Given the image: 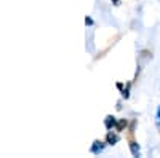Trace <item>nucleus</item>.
<instances>
[{"label":"nucleus","mask_w":160,"mask_h":158,"mask_svg":"<svg viewBox=\"0 0 160 158\" xmlns=\"http://www.w3.org/2000/svg\"><path fill=\"white\" fill-rule=\"evenodd\" d=\"M128 146H130V152H131L133 156H141V149H139V144H138V142L130 141Z\"/></svg>","instance_id":"20e7f679"},{"label":"nucleus","mask_w":160,"mask_h":158,"mask_svg":"<svg viewBox=\"0 0 160 158\" xmlns=\"http://www.w3.org/2000/svg\"><path fill=\"white\" fill-rule=\"evenodd\" d=\"M112 2H114V5H117V7L120 5V0H112Z\"/></svg>","instance_id":"9d476101"},{"label":"nucleus","mask_w":160,"mask_h":158,"mask_svg":"<svg viewBox=\"0 0 160 158\" xmlns=\"http://www.w3.org/2000/svg\"><path fill=\"white\" fill-rule=\"evenodd\" d=\"M117 89H120V91H123V83H117Z\"/></svg>","instance_id":"1a4fd4ad"},{"label":"nucleus","mask_w":160,"mask_h":158,"mask_svg":"<svg viewBox=\"0 0 160 158\" xmlns=\"http://www.w3.org/2000/svg\"><path fill=\"white\" fill-rule=\"evenodd\" d=\"M122 96H123L125 99H128V98H130V85H127V88L122 91Z\"/></svg>","instance_id":"423d86ee"},{"label":"nucleus","mask_w":160,"mask_h":158,"mask_svg":"<svg viewBox=\"0 0 160 158\" xmlns=\"http://www.w3.org/2000/svg\"><path fill=\"white\" fill-rule=\"evenodd\" d=\"M127 126H128V122L125 120V118H122V120H118V122H117V126H115L117 133H122V131H125V129H127Z\"/></svg>","instance_id":"39448f33"},{"label":"nucleus","mask_w":160,"mask_h":158,"mask_svg":"<svg viewBox=\"0 0 160 158\" xmlns=\"http://www.w3.org/2000/svg\"><path fill=\"white\" fill-rule=\"evenodd\" d=\"M104 147H106V144L102 142V141H95L93 142V146H91V149H90V152L93 153V155H99L102 150H104Z\"/></svg>","instance_id":"f257e3e1"},{"label":"nucleus","mask_w":160,"mask_h":158,"mask_svg":"<svg viewBox=\"0 0 160 158\" xmlns=\"http://www.w3.org/2000/svg\"><path fill=\"white\" fill-rule=\"evenodd\" d=\"M120 141V136L112 133V129L108 133V136H106V144H109V146H115V144Z\"/></svg>","instance_id":"f03ea898"},{"label":"nucleus","mask_w":160,"mask_h":158,"mask_svg":"<svg viewBox=\"0 0 160 158\" xmlns=\"http://www.w3.org/2000/svg\"><path fill=\"white\" fill-rule=\"evenodd\" d=\"M104 126H106V129L111 131L112 128L117 126V118L114 115H108V117H106V120H104Z\"/></svg>","instance_id":"7ed1b4c3"},{"label":"nucleus","mask_w":160,"mask_h":158,"mask_svg":"<svg viewBox=\"0 0 160 158\" xmlns=\"http://www.w3.org/2000/svg\"><path fill=\"white\" fill-rule=\"evenodd\" d=\"M85 24H87V26H93V19H91L90 16H87V18H85Z\"/></svg>","instance_id":"6e6552de"},{"label":"nucleus","mask_w":160,"mask_h":158,"mask_svg":"<svg viewBox=\"0 0 160 158\" xmlns=\"http://www.w3.org/2000/svg\"><path fill=\"white\" fill-rule=\"evenodd\" d=\"M157 126H160V105H158V109H157Z\"/></svg>","instance_id":"0eeeda50"}]
</instances>
